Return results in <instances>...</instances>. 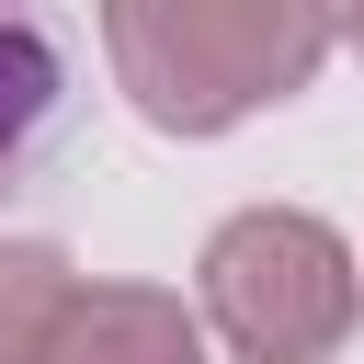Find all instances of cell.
<instances>
[{
	"label": "cell",
	"instance_id": "6da1fadb",
	"mask_svg": "<svg viewBox=\"0 0 364 364\" xmlns=\"http://www.w3.org/2000/svg\"><path fill=\"white\" fill-rule=\"evenodd\" d=\"M330 46L341 23L307 0H102L114 91L159 136H228L262 102H296Z\"/></svg>",
	"mask_w": 364,
	"mask_h": 364
},
{
	"label": "cell",
	"instance_id": "7a4b0ae2",
	"mask_svg": "<svg viewBox=\"0 0 364 364\" xmlns=\"http://www.w3.org/2000/svg\"><path fill=\"white\" fill-rule=\"evenodd\" d=\"M193 318L239 364H330L364 318L353 239L307 205H239L193 262Z\"/></svg>",
	"mask_w": 364,
	"mask_h": 364
},
{
	"label": "cell",
	"instance_id": "3957f363",
	"mask_svg": "<svg viewBox=\"0 0 364 364\" xmlns=\"http://www.w3.org/2000/svg\"><path fill=\"white\" fill-rule=\"evenodd\" d=\"M46 364H205V318L171 284H80L46 330Z\"/></svg>",
	"mask_w": 364,
	"mask_h": 364
},
{
	"label": "cell",
	"instance_id": "277c9868",
	"mask_svg": "<svg viewBox=\"0 0 364 364\" xmlns=\"http://www.w3.org/2000/svg\"><path fill=\"white\" fill-rule=\"evenodd\" d=\"M57 102H68V57H57V34H46L34 11H0V171H23V159L46 148Z\"/></svg>",
	"mask_w": 364,
	"mask_h": 364
},
{
	"label": "cell",
	"instance_id": "5b68a950",
	"mask_svg": "<svg viewBox=\"0 0 364 364\" xmlns=\"http://www.w3.org/2000/svg\"><path fill=\"white\" fill-rule=\"evenodd\" d=\"M68 296H80V273L57 239H0V364H46V330Z\"/></svg>",
	"mask_w": 364,
	"mask_h": 364
},
{
	"label": "cell",
	"instance_id": "8992f818",
	"mask_svg": "<svg viewBox=\"0 0 364 364\" xmlns=\"http://www.w3.org/2000/svg\"><path fill=\"white\" fill-rule=\"evenodd\" d=\"M341 46H353V57H364V11H353V23H341Z\"/></svg>",
	"mask_w": 364,
	"mask_h": 364
}]
</instances>
